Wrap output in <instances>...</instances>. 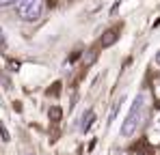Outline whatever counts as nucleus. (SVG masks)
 <instances>
[{"mask_svg": "<svg viewBox=\"0 0 160 155\" xmlns=\"http://www.w3.org/2000/svg\"><path fill=\"white\" fill-rule=\"evenodd\" d=\"M145 112H147V93H138L136 99L132 101V108L121 125V136L123 138H130L134 136V131L143 125V119H145Z\"/></svg>", "mask_w": 160, "mask_h": 155, "instance_id": "1", "label": "nucleus"}, {"mask_svg": "<svg viewBox=\"0 0 160 155\" xmlns=\"http://www.w3.org/2000/svg\"><path fill=\"white\" fill-rule=\"evenodd\" d=\"M43 9H46V2H43V0H20V4H18L20 17L26 20V22L39 20L41 13H43Z\"/></svg>", "mask_w": 160, "mask_h": 155, "instance_id": "2", "label": "nucleus"}, {"mask_svg": "<svg viewBox=\"0 0 160 155\" xmlns=\"http://www.w3.org/2000/svg\"><path fill=\"white\" fill-rule=\"evenodd\" d=\"M93 119H95V114H93V110H87V112H84V116H82V121H80V129H82V131H87V129L91 127V123H93Z\"/></svg>", "mask_w": 160, "mask_h": 155, "instance_id": "3", "label": "nucleus"}, {"mask_svg": "<svg viewBox=\"0 0 160 155\" xmlns=\"http://www.w3.org/2000/svg\"><path fill=\"white\" fill-rule=\"evenodd\" d=\"M152 138H154V140L160 138V112L154 116V121H152Z\"/></svg>", "mask_w": 160, "mask_h": 155, "instance_id": "4", "label": "nucleus"}, {"mask_svg": "<svg viewBox=\"0 0 160 155\" xmlns=\"http://www.w3.org/2000/svg\"><path fill=\"white\" fill-rule=\"evenodd\" d=\"M112 39H115V32H108V35H104V45H110V43H112Z\"/></svg>", "mask_w": 160, "mask_h": 155, "instance_id": "5", "label": "nucleus"}, {"mask_svg": "<svg viewBox=\"0 0 160 155\" xmlns=\"http://www.w3.org/2000/svg\"><path fill=\"white\" fill-rule=\"evenodd\" d=\"M18 0H0V7H11V4H15Z\"/></svg>", "mask_w": 160, "mask_h": 155, "instance_id": "6", "label": "nucleus"}, {"mask_svg": "<svg viewBox=\"0 0 160 155\" xmlns=\"http://www.w3.org/2000/svg\"><path fill=\"white\" fill-rule=\"evenodd\" d=\"M61 116V110L58 108H52V119H58Z\"/></svg>", "mask_w": 160, "mask_h": 155, "instance_id": "7", "label": "nucleus"}, {"mask_svg": "<svg viewBox=\"0 0 160 155\" xmlns=\"http://www.w3.org/2000/svg\"><path fill=\"white\" fill-rule=\"evenodd\" d=\"M156 93H158V97H160V78L156 80Z\"/></svg>", "mask_w": 160, "mask_h": 155, "instance_id": "8", "label": "nucleus"}, {"mask_svg": "<svg viewBox=\"0 0 160 155\" xmlns=\"http://www.w3.org/2000/svg\"><path fill=\"white\" fill-rule=\"evenodd\" d=\"M156 63H158V65H160V50L156 52Z\"/></svg>", "mask_w": 160, "mask_h": 155, "instance_id": "9", "label": "nucleus"}]
</instances>
